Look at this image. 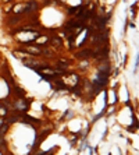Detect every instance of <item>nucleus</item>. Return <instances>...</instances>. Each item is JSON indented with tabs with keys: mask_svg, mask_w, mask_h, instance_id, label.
I'll return each mask as SVG.
<instances>
[{
	"mask_svg": "<svg viewBox=\"0 0 139 155\" xmlns=\"http://www.w3.org/2000/svg\"><path fill=\"white\" fill-rule=\"evenodd\" d=\"M22 11H27L28 13V3H20V4H17L16 7L13 8V13L14 14H20V13H22Z\"/></svg>",
	"mask_w": 139,
	"mask_h": 155,
	"instance_id": "f257e3e1",
	"label": "nucleus"
},
{
	"mask_svg": "<svg viewBox=\"0 0 139 155\" xmlns=\"http://www.w3.org/2000/svg\"><path fill=\"white\" fill-rule=\"evenodd\" d=\"M28 102L27 101H22V99H18V101L14 102V106H16L17 109H20V110H27L28 109Z\"/></svg>",
	"mask_w": 139,
	"mask_h": 155,
	"instance_id": "f03ea898",
	"label": "nucleus"
},
{
	"mask_svg": "<svg viewBox=\"0 0 139 155\" xmlns=\"http://www.w3.org/2000/svg\"><path fill=\"white\" fill-rule=\"evenodd\" d=\"M24 50H25V53H28V54H39L40 53V52H42V50H40V49H39V48H31V46H28V48H25V49H24Z\"/></svg>",
	"mask_w": 139,
	"mask_h": 155,
	"instance_id": "7ed1b4c3",
	"label": "nucleus"
},
{
	"mask_svg": "<svg viewBox=\"0 0 139 155\" xmlns=\"http://www.w3.org/2000/svg\"><path fill=\"white\" fill-rule=\"evenodd\" d=\"M91 54H92V50L86 49V50H84V52H79V53H77V57H78V59H85V57L91 56Z\"/></svg>",
	"mask_w": 139,
	"mask_h": 155,
	"instance_id": "20e7f679",
	"label": "nucleus"
},
{
	"mask_svg": "<svg viewBox=\"0 0 139 155\" xmlns=\"http://www.w3.org/2000/svg\"><path fill=\"white\" fill-rule=\"evenodd\" d=\"M52 43H53L54 46H60V45H61V41L59 38H53L52 39Z\"/></svg>",
	"mask_w": 139,
	"mask_h": 155,
	"instance_id": "39448f33",
	"label": "nucleus"
},
{
	"mask_svg": "<svg viewBox=\"0 0 139 155\" xmlns=\"http://www.w3.org/2000/svg\"><path fill=\"white\" fill-rule=\"evenodd\" d=\"M47 42V38L45 37V38H39L38 39V43H46Z\"/></svg>",
	"mask_w": 139,
	"mask_h": 155,
	"instance_id": "423d86ee",
	"label": "nucleus"
},
{
	"mask_svg": "<svg viewBox=\"0 0 139 155\" xmlns=\"http://www.w3.org/2000/svg\"><path fill=\"white\" fill-rule=\"evenodd\" d=\"M0 59H1V54H0Z\"/></svg>",
	"mask_w": 139,
	"mask_h": 155,
	"instance_id": "0eeeda50",
	"label": "nucleus"
}]
</instances>
